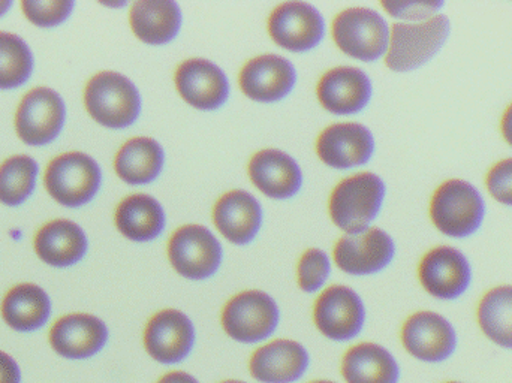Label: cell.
<instances>
[{
	"label": "cell",
	"mask_w": 512,
	"mask_h": 383,
	"mask_svg": "<svg viewBox=\"0 0 512 383\" xmlns=\"http://www.w3.org/2000/svg\"><path fill=\"white\" fill-rule=\"evenodd\" d=\"M486 214V199L468 180H447L436 189L430 201L433 225L451 238H468L477 234Z\"/></svg>",
	"instance_id": "1"
},
{
	"label": "cell",
	"mask_w": 512,
	"mask_h": 383,
	"mask_svg": "<svg viewBox=\"0 0 512 383\" xmlns=\"http://www.w3.org/2000/svg\"><path fill=\"white\" fill-rule=\"evenodd\" d=\"M451 21L438 14L418 23H396L391 27L385 65L394 72H409L429 63L450 38Z\"/></svg>",
	"instance_id": "2"
},
{
	"label": "cell",
	"mask_w": 512,
	"mask_h": 383,
	"mask_svg": "<svg viewBox=\"0 0 512 383\" xmlns=\"http://www.w3.org/2000/svg\"><path fill=\"white\" fill-rule=\"evenodd\" d=\"M384 180L373 173L348 177L336 186L330 196V216L334 225L348 235L369 229L384 204Z\"/></svg>",
	"instance_id": "3"
},
{
	"label": "cell",
	"mask_w": 512,
	"mask_h": 383,
	"mask_svg": "<svg viewBox=\"0 0 512 383\" xmlns=\"http://www.w3.org/2000/svg\"><path fill=\"white\" fill-rule=\"evenodd\" d=\"M84 104L96 122L111 129L134 125L141 113L137 86L113 71L99 72L87 83Z\"/></svg>",
	"instance_id": "4"
},
{
	"label": "cell",
	"mask_w": 512,
	"mask_h": 383,
	"mask_svg": "<svg viewBox=\"0 0 512 383\" xmlns=\"http://www.w3.org/2000/svg\"><path fill=\"white\" fill-rule=\"evenodd\" d=\"M337 47L363 62H375L387 54L391 29L375 9L349 8L340 12L333 23Z\"/></svg>",
	"instance_id": "5"
},
{
	"label": "cell",
	"mask_w": 512,
	"mask_h": 383,
	"mask_svg": "<svg viewBox=\"0 0 512 383\" xmlns=\"http://www.w3.org/2000/svg\"><path fill=\"white\" fill-rule=\"evenodd\" d=\"M98 162L86 153L71 152L57 156L45 171V188L59 204L80 207L92 201L101 186Z\"/></svg>",
	"instance_id": "6"
},
{
	"label": "cell",
	"mask_w": 512,
	"mask_h": 383,
	"mask_svg": "<svg viewBox=\"0 0 512 383\" xmlns=\"http://www.w3.org/2000/svg\"><path fill=\"white\" fill-rule=\"evenodd\" d=\"M221 321L231 339L254 345L276 331L280 312L270 295L262 291H245L225 304Z\"/></svg>",
	"instance_id": "7"
},
{
	"label": "cell",
	"mask_w": 512,
	"mask_h": 383,
	"mask_svg": "<svg viewBox=\"0 0 512 383\" xmlns=\"http://www.w3.org/2000/svg\"><path fill=\"white\" fill-rule=\"evenodd\" d=\"M168 258L180 276L206 280L221 268V243L206 226L186 225L177 229L168 243Z\"/></svg>",
	"instance_id": "8"
},
{
	"label": "cell",
	"mask_w": 512,
	"mask_h": 383,
	"mask_svg": "<svg viewBox=\"0 0 512 383\" xmlns=\"http://www.w3.org/2000/svg\"><path fill=\"white\" fill-rule=\"evenodd\" d=\"M313 321L322 336L334 342H348L363 331L366 307L354 289L330 286L316 300Z\"/></svg>",
	"instance_id": "9"
},
{
	"label": "cell",
	"mask_w": 512,
	"mask_h": 383,
	"mask_svg": "<svg viewBox=\"0 0 512 383\" xmlns=\"http://www.w3.org/2000/svg\"><path fill=\"white\" fill-rule=\"evenodd\" d=\"M418 279L424 291L432 297L445 301L457 300L471 286V262L456 247L438 246L421 259Z\"/></svg>",
	"instance_id": "10"
},
{
	"label": "cell",
	"mask_w": 512,
	"mask_h": 383,
	"mask_svg": "<svg viewBox=\"0 0 512 383\" xmlns=\"http://www.w3.org/2000/svg\"><path fill=\"white\" fill-rule=\"evenodd\" d=\"M400 339L406 352L423 363H444L457 349L456 328L447 318L429 310L409 316Z\"/></svg>",
	"instance_id": "11"
},
{
	"label": "cell",
	"mask_w": 512,
	"mask_h": 383,
	"mask_svg": "<svg viewBox=\"0 0 512 383\" xmlns=\"http://www.w3.org/2000/svg\"><path fill=\"white\" fill-rule=\"evenodd\" d=\"M66 110L59 93L47 87L30 90L18 105L15 129L29 146H45L56 140L65 123Z\"/></svg>",
	"instance_id": "12"
},
{
	"label": "cell",
	"mask_w": 512,
	"mask_h": 383,
	"mask_svg": "<svg viewBox=\"0 0 512 383\" xmlns=\"http://www.w3.org/2000/svg\"><path fill=\"white\" fill-rule=\"evenodd\" d=\"M271 38L294 53L312 50L325 35L321 12L306 2H286L277 6L268 18Z\"/></svg>",
	"instance_id": "13"
},
{
	"label": "cell",
	"mask_w": 512,
	"mask_h": 383,
	"mask_svg": "<svg viewBox=\"0 0 512 383\" xmlns=\"http://www.w3.org/2000/svg\"><path fill=\"white\" fill-rule=\"evenodd\" d=\"M195 339L197 333L191 319L174 309L153 315L144 331L147 354L165 366L185 361L194 349Z\"/></svg>",
	"instance_id": "14"
},
{
	"label": "cell",
	"mask_w": 512,
	"mask_h": 383,
	"mask_svg": "<svg viewBox=\"0 0 512 383\" xmlns=\"http://www.w3.org/2000/svg\"><path fill=\"white\" fill-rule=\"evenodd\" d=\"M396 255L391 235L379 228L361 234L345 235L334 249L337 267L351 276H370L385 270Z\"/></svg>",
	"instance_id": "15"
},
{
	"label": "cell",
	"mask_w": 512,
	"mask_h": 383,
	"mask_svg": "<svg viewBox=\"0 0 512 383\" xmlns=\"http://www.w3.org/2000/svg\"><path fill=\"white\" fill-rule=\"evenodd\" d=\"M316 152L328 167L349 170L372 159L375 138L370 129L360 123H337L319 135Z\"/></svg>",
	"instance_id": "16"
},
{
	"label": "cell",
	"mask_w": 512,
	"mask_h": 383,
	"mask_svg": "<svg viewBox=\"0 0 512 383\" xmlns=\"http://www.w3.org/2000/svg\"><path fill=\"white\" fill-rule=\"evenodd\" d=\"M174 80L180 96L198 110H218L230 96L227 75L207 59L185 60L177 68Z\"/></svg>",
	"instance_id": "17"
},
{
	"label": "cell",
	"mask_w": 512,
	"mask_h": 383,
	"mask_svg": "<svg viewBox=\"0 0 512 383\" xmlns=\"http://www.w3.org/2000/svg\"><path fill=\"white\" fill-rule=\"evenodd\" d=\"M316 93L325 110L348 116L367 107L372 99L373 86L363 69L339 66L322 75Z\"/></svg>",
	"instance_id": "18"
},
{
	"label": "cell",
	"mask_w": 512,
	"mask_h": 383,
	"mask_svg": "<svg viewBox=\"0 0 512 383\" xmlns=\"http://www.w3.org/2000/svg\"><path fill=\"white\" fill-rule=\"evenodd\" d=\"M107 342V325L96 316L86 313L63 316L50 331L51 348L68 360L95 357Z\"/></svg>",
	"instance_id": "19"
},
{
	"label": "cell",
	"mask_w": 512,
	"mask_h": 383,
	"mask_svg": "<svg viewBox=\"0 0 512 383\" xmlns=\"http://www.w3.org/2000/svg\"><path fill=\"white\" fill-rule=\"evenodd\" d=\"M295 81V66L286 57L277 54L255 57L240 72L243 93L258 102L280 101L292 92Z\"/></svg>",
	"instance_id": "20"
},
{
	"label": "cell",
	"mask_w": 512,
	"mask_h": 383,
	"mask_svg": "<svg viewBox=\"0 0 512 383\" xmlns=\"http://www.w3.org/2000/svg\"><path fill=\"white\" fill-rule=\"evenodd\" d=\"M309 354L294 340H274L256 349L249 361V372L261 383H294L309 369Z\"/></svg>",
	"instance_id": "21"
},
{
	"label": "cell",
	"mask_w": 512,
	"mask_h": 383,
	"mask_svg": "<svg viewBox=\"0 0 512 383\" xmlns=\"http://www.w3.org/2000/svg\"><path fill=\"white\" fill-rule=\"evenodd\" d=\"M249 177L259 191L273 199L292 198L303 186L300 165L276 149L256 153L249 162Z\"/></svg>",
	"instance_id": "22"
},
{
	"label": "cell",
	"mask_w": 512,
	"mask_h": 383,
	"mask_svg": "<svg viewBox=\"0 0 512 383\" xmlns=\"http://www.w3.org/2000/svg\"><path fill=\"white\" fill-rule=\"evenodd\" d=\"M213 220L228 241L243 246L251 243L261 228V204L252 193L231 191L216 202Z\"/></svg>",
	"instance_id": "23"
},
{
	"label": "cell",
	"mask_w": 512,
	"mask_h": 383,
	"mask_svg": "<svg viewBox=\"0 0 512 383\" xmlns=\"http://www.w3.org/2000/svg\"><path fill=\"white\" fill-rule=\"evenodd\" d=\"M35 252L45 264L69 267L86 255V234L71 220H51L36 234Z\"/></svg>",
	"instance_id": "24"
},
{
	"label": "cell",
	"mask_w": 512,
	"mask_h": 383,
	"mask_svg": "<svg viewBox=\"0 0 512 383\" xmlns=\"http://www.w3.org/2000/svg\"><path fill=\"white\" fill-rule=\"evenodd\" d=\"M131 27L138 39L150 45L173 41L182 29L180 6L170 0H140L132 5Z\"/></svg>",
	"instance_id": "25"
},
{
	"label": "cell",
	"mask_w": 512,
	"mask_h": 383,
	"mask_svg": "<svg viewBox=\"0 0 512 383\" xmlns=\"http://www.w3.org/2000/svg\"><path fill=\"white\" fill-rule=\"evenodd\" d=\"M346 383H399L400 367L388 349L376 343H360L343 355Z\"/></svg>",
	"instance_id": "26"
},
{
	"label": "cell",
	"mask_w": 512,
	"mask_h": 383,
	"mask_svg": "<svg viewBox=\"0 0 512 383\" xmlns=\"http://www.w3.org/2000/svg\"><path fill=\"white\" fill-rule=\"evenodd\" d=\"M50 313L47 292L32 283L14 286L2 301L3 321L20 333H30L44 327Z\"/></svg>",
	"instance_id": "27"
},
{
	"label": "cell",
	"mask_w": 512,
	"mask_h": 383,
	"mask_svg": "<svg viewBox=\"0 0 512 383\" xmlns=\"http://www.w3.org/2000/svg\"><path fill=\"white\" fill-rule=\"evenodd\" d=\"M116 226L129 240H155L165 228L164 208L153 196L144 193L128 196L117 207Z\"/></svg>",
	"instance_id": "28"
},
{
	"label": "cell",
	"mask_w": 512,
	"mask_h": 383,
	"mask_svg": "<svg viewBox=\"0 0 512 383\" xmlns=\"http://www.w3.org/2000/svg\"><path fill=\"white\" fill-rule=\"evenodd\" d=\"M165 153L153 138H132L117 153V176L129 185H147L158 179L164 168Z\"/></svg>",
	"instance_id": "29"
},
{
	"label": "cell",
	"mask_w": 512,
	"mask_h": 383,
	"mask_svg": "<svg viewBox=\"0 0 512 383\" xmlns=\"http://www.w3.org/2000/svg\"><path fill=\"white\" fill-rule=\"evenodd\" d=\"M477 319L490 342L512 351V285L496 286L486 292L478 304Z\"/></svg>",
	"instance_id": "30"
},
{
	"label": "cell",
	"mask_w": 512,
	"mask_h": 383,
	"mask_svg": "<svg viewBox=\"0 0 512 383\" xmlns=\"http://www.w3.org/2000/svg\"><path fill=\"white\" fill-rule=\"evenodd\" d=\"M38 164L30 156L17 155L0 165V202L18 205L32 195Z\"/></svg>",
	"instance_id": "31"
},
{
	"label": "cell",
	"mask_w": 512,
	"mask_h": 383,
	"mask_svg": "<svg viewBox=\"0 0 512 383\" xmlns=\"http://www.w3.org/2000/svg\"><path fill=\"white\" fill-rule=\"evenodd\" d=\"M33 56L29 45L12 33L0 32V89H14L29 80Z\"/></svg>",
	"instance_id": "32"
},
{
	"label": "cell",
	"mask_w": 512,
	"mask_h": 383,
	"mask_svg": "<svg viewBox=\"0 0 512 383\" xmlns=\"http://www.w3.org/2000/svg\"><path fill=\"white\" fill-rule=\"evenodd\" d=\"M331 273L330 258L321 249H309L298 262V286L307 294L319 291Z\"/></svg>",
	"instance_id": "33"
},
{
	"label": "cell",
	"mask_w": 512,
	"mask_h": 383,
	"mask_svg": "<svg viewBox=\"0 0 512 383\" xmlns=\"http://www.w3.org/2000/svg\"><path fill=\"white\" fill-rule=\"evenodd\" d=\"M24 15L36 26L51 27L63 23L71 15L74 2L69 0H24L21 2Z\"/></svg>",
	"instance_id": "34"
},
{
	"label": "cell",
	"mask_w": 512,
	"mask_h": 383,
	"mask_svg": "<svg viewBox=\"0 0 512 383\" xmlns=\"http://www.w3.org/2000/svg\"><path fill=\"white\" fill-rule=\"evenodd\" d=\"M486 186L496 201L512 207V158L502 159L490 168Z\"/></svg>",
	"instance_id": "35"
},
{
	"label": "cell",
	"mask_w": 512,
	"mask_h": 383,
	"mask_svg": "<svg viewBox=\"0 0 512 383\" xmlns=\"http://www.w3.org/2000/svg\"><path fill=\"white\" fill-rule=\"evenodd\" d=\"M382 6L393 17L426 21L441 14L444 2H382Z\"/></svg>",
	"instance_id": "36"
},
{
	"label": "cell",
	"mask_w": 512,
	"mask_h": 383,
	"mask_svg": "<svg viewBox=\"0 0 512 383\" xmlns=\"http://www.w3.org/2000/svg\"><path fill=\"white\" fill-rule=\"evenodd\" d=\"M0 383H21V372L14 358L0 351Z\"/></svg>",
	"instance_id": "37"
},
{
	"label": "cell",
	"mask_w": 512,
	"mask_h": 383,
	"mask_svg": "<svg viewBox=\"0 0 512 383\" xmlns=\"http://www.w3.org/2000/svg\"><path fill=\"white\" fill-rule=\"evenodd\" d=\"M158 383H200V381L189 373L177 370V372H170L162 376Z\"/></svg>",
	"instance_id": "38"
},
{
	"label": "cell",
	"mask_w": 512,
	"mask_h": 383,
	"mask_svg": "<svg viewBox=\"0 0 512 383\" xmlns=\"http://www.w3.org/2000/svg\"><path fill=\"white\" fill-rule=\"evenodd\" d=\"M502 137L512 147V104L508 105L501 120Z\"/></svg>",
	"instance_id": "39"
},
{
	"label": "cell",
	"mask_w": 512,
	"mask_h": 383,
	"mask_svg": "<svg viewBox=\"0 0 512 383\" xmlns=\"http://www.w3.org/2000/svg\"><path fill=\"white\" fill-rule=\"evenodd\" d=\"M11 5L12 2H9V0H0V15L5 14V12L11 8Z\"/></svg>",
	"instance_id": "40"
},
{
	"label": "cell",
	"mask_w": 512,
	"mask_h": 383,
	"mask_svg": "<svg viewBox=\"0 0 512 383\" xmlns=\"http://www.w3.org/2000/svg\"><path fill=\"white\" fill-rule=\"evenodd\" d=\"M219 383H246V382L237 381V379H228V381H222V382H219Z\"/></svg>",
	"instance_id": "41"
},
{
	"label": "cell",
	"mask_w": 512,
	"mask_h": 383,
	"mask_svg": "<svg viewBox=\"0 0 512 383\" xmlns=\"http://www.w3.org/2000/svg\"><path fill=\"white\" fill-rule=\"evenodd\" d=\"M310 383H336V382H331V381H315V382H310Z\"/></svg>",
	"instance_id": "42"
},
{
	"label": "cell",
	"mask_w": 512,
	"mask_h": 383,
	"mask_svg": "<svg viewBox=\"0 0 512 383\" xmlns=\"http://www.w3.org/2000/svg\"><path fill=\"white\" fill-rule=\"evenodd\" d=\"M445 383H463V382H454V381H451V382H445Z\"/></svg>",
	"instance_id": "43"
}]
</instances>
